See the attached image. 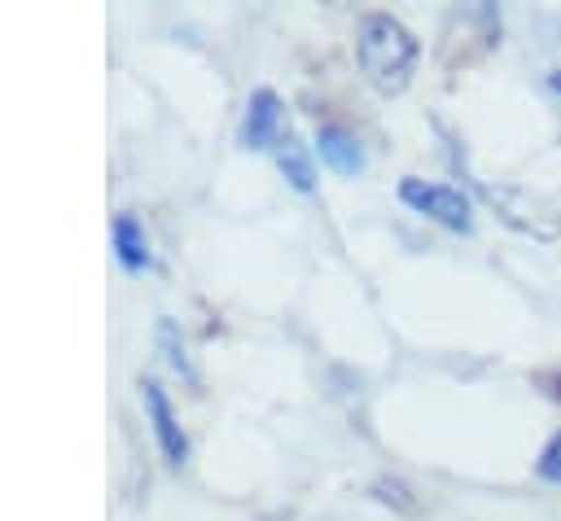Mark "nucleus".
I'll use <instances>...</instances> for the list:
<instances>
[{
  "label": "nucleus",
  "instance_id": "1",
  "mask_svg": "<svg viewBox=\"0 0 561 521\" xmlns=\"http://www.w3.org/2000/svg\"><path fill=\"white\" fill-rule=\"evenodd\" d=\"M355 57H359V70L364 79L386 92V96H399L412 74H416V61H421V44L416 35L390 18V13H368L359 22V35H355Z\"/></svg>",
  "mask_w": 561,
  "mask_h": 521
},
{
  "label": "nucleus",
  "instance_id": "2",
  "mask_svg": "<svg viewBox=\"0 0 561 521\" xmlns=\"http://www.w3.org/2000/svg\"><path fill=\"white\" fill-rule=\"evenodd\" d=\"M399 197H403V206H412L416 215H425V219H434V223H443L451 232H473V206L451 184L408 175V180H399Z\"/></svg>",
  "mask_w": 561,
  "mask_h": 521
},
{
  "label": "nucleus",
  "instance_id": "3",
  "mask_svg": "<svg viewBox=\"0 0 561 521\" xmlns=\"http://www.w3.org/2000/svg\"><path fill=\"white\" fill-rule=\"evenodd\" d=\"M140 403H145V416L153 425V438H158L162 460L171 468H180L188 460V438H184V429H180V420H175V412H171V403H167V394H162V385L153 377L140 381Z\"/></svg>",
  "mask_w": 561,
  "mask_h": 521
},
{
  "label": "nucleus",
  "instance_id": "4",
  "mask_svg": "<svg viewBox=\"0 0 561 521\" xmlns=\"http://www.w3.org/2000/svg\"><path fill=\"white\" fill-rule=\"evenodd\" d=\"M280 123H285V105L272 88H259L245 105V118H241V144L245 149H272L280 144Z\"/></svg>",
  "mask_w": 561,
  "mask_h": 521
},
{
  "label": "nucleus",
  "instance_id": "5",
  "mask_svg": "<svg viewBox=\"0 0 561 521\" xmlns=\"http://www.w3.org/2000/svg\"><path fill=\"white\" fill-rule=\"evenodd\" d=\"M316 153H320V162H324L329 171H337V175H359V171H364V149H359L355 131H346V127H337V123H324V127L316 131Z\"/></svg>",
  "mask_w": 561,
  "mask_h": 521
},
{
  "label": "nucleus",
  "instance_id": "6",
  "mask_svg": "<svg viewBox=\"0 0 561 521\" xmlns=\"http://www.w3.org/2000/svg\"><path fill=\"white\" fill-rule=\"evenodd\" d=\"M110 241H114V258H118L127 271H145V267H149V236H145V228H140L136 215H114Z\"/></svg>",
  "mask_w": 561,
  "mask_h": 521
},
{
  "label": "nucleus",
  "instance_id": "7",
  "mask_svg": "<svg viewBox=\"0 0 561 521\" xmlns=\"http://www.w3.org/2000/svg\"><path fill=\"white\" fill-rule=\"evenodd\" d=\"M276 162H280V175L298 188V193H311L316 188V166H311V158H307V149L285 131V140L276 144Z\"/></svg>",
  "mask_w": 561,
  "mask_h": 521
},
{
  "label": "nucleus",
  "instance_id": "8",
  "mask_svg": "<svg viewBox=\"0 0 561 521\" xmlns=\"http://www.w3.org/2000/svg\"><path fill=\"white\" fill-rule=\"evenodd\" d=\"M158 341H162V350H167V363H171L175 372L193 377V368H188V355H184V341L175 337V324H171V320H162V324H158Z\"/></svg>",
  "mask_w": 561,
  "mask_h": 521
},
{
  "label": "nucleus",
  "instance_id": "9",
  "mask_svg": "<svg viewBox=\"0 0 561 521\" xmlns=\"http://www.w3.org/2000/svg\"><path fill=\"white\" fill-rule=\"evenodd\" d=\"M539 477L561 482V433H552V438H548V447L539 451Z\"/></svg>",
  "mask_w": 561,
  "mask_h": 521
},
{
  "label": "nucleus",
  "instance_id": "10",
  "mask_svg": "<svg viewBox=\"0 0 561 521\" xmlns=\"http://www.w3.org/2000/svg\"><path fill=\"white\" fill-rule=\"evenodd\" d=\"M557 394H561V385H557Z\"/></svg>",
  "mask_w": 561,
  "mask_h": 521
}]
</instances>
